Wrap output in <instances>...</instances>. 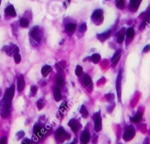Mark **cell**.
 Listing matches in <instances>:
<instances>
[{
    "mask_svg": "<svg viewBox=\"0 0 150 144\" xmlns=\"http://www.w3.org/2000/svg\"><path fill=\"white\" fill-rule=\"evenodd\" d=\"M41 131V128L39 125H35L33 127V133L35 135H37Z\"/></svg>",
    "mask_w": 150,
    "mask_h": 144,
    "instance_id": "cell-32",
    "label": "cell"
},
{
    "mask_svg": "<svg viewBox=\"0 0 150 144\" xmlns=\"http://www.w3.org/2000/svg\"><path fill=\"white\" fill-rule=\"evenodd\" d=\"M106 1H109V0H106Z\"/></svg>",
    "mask_w": 150,
    "mask_h": 144,
    "instance_id": "cell-42",
    "label": "cell"
},
{
    "mask_svg": "<svg viewBox=\"0 0 150 144\" xmlns=\"http://www.w3.org/2000/svg\"><path fill=\"white\" fill-rule=\"evenodd\" d=\"M124 39V35L123 32H120L117 35V42L118 43H121L123 42Z\"/></svg>",
    "mask_w": 150,
    "mask_h": 144,
    "instance_id": "cell-28",
    "label": "cell"
},
{
    "mask_svg": "<svg viewBox=\"0 0 150 144\" xmlns=\"http://www.w3.org/2000/svg\"><path fill=\"white\" fill-rule=\"evenodd\" d=\"M91 60L94 64H97L101 60V56L98 54H94L92 55Z\"/></svg>",
    "mask_w": 150,
    "mask_h": 144,
    "instance_id": "cell-21",
    "label": "cell"
},
{
    "mask_svg": "<svg viewBox=\"0 0 150 144\" xmlns=\"http://www.w3.org/2000/svg\"><path fill=\"white\" fill-rule=\"evenodd\" d=\"M66 65V62L65 61H61V62L58 63L56 64V68L58 70V72H62L64 70V68Z\"/></svg>",
    "mask_w": 150,
    "mask_h": 144,
    "instance_id": "cell-22",
    "label": "cell"
},
{
    "mask_svg": "<svg viewBox=\"0 0 150 144\" xmlns=\"http://www.w3.org/2000/svg\"><path fill=\"white\" fill-rule=\"evenodd\" d=\"M14 58L15 62L17 64H19L21 61V55L19 54V53H15L14 54Z\"/></svg>",
    "mask_w": 150,
    "mask_h": 144,
    "instance_id": "cell-31",
    "label": "cell"
},
{
    "mask_svg": "<svg viewBox=\"0 0 150 144\" xmlns=\"http://www.w3.org/2000/svg\"><path fill=\"white\" fill-rule=\"evenodd\" d=\"M6 144H7V143H6Z\"/></svg>",
    "mask_w": 150,
    "mask_h": 144,
    "instance_id": "cell-45",
    "label": "cell"
},
{
    "mask_svg": "<svg viewBox=\"0 0 150 144\" xmlns=\"http://www.w3.org/2000/svg\"><path fill=\"white\" fill-rule=\"evenodd\" d=\"M15 94V85H12L6 91L4 97L9 100H12Z\"/></svg>",
    "mask_w": 150,
    "mask_h": 144,
    "instance_id": "cell-10",
    "label": "cell"
},
{
    "mask_svg": "<svg viewBox=\"0 0 150 144\" xmlns=\"http://www.w3.org/2000/svg\"><path fill=\"white\" fill-rule=\"evenodd\" d=\"M25 135V133L23 131H20L18 132L16 134V137L17 138V140H19L23 138Z\"/></svg>",
    "mask_w": 150,
    "mask_h": 144,
    "instance_id": "cell-33",
    "label": "cell"
},
{
    "mask_svg": "<svg viewBox=\"0 0 150 144\" xmlns=\"http://www.w3.org/2000/svg\"><path fill=\"white\" fill-rule=\"evenodd\" d=\"M5 13L7 14L8 15H9V16H11L12 17H16L17 15V13H16V11H15L14 7L13 5H12L8 6V7L6 8Z\"/></svg>",
    "mask_w": 150,
    "mask_h": 144,
    "instance_id": "cell-15",
    "label": "cell"
},
{
    "mask_svg": "<svg viewBox=\"0 0 150 144\" xmlns=\"http://www.w3.org/2000/svg\"><path fill=\"white\" fill-rule=\"evenodd\" d=\"M121 70L118 72L117 80H116V89L118 96V101H120L121 100Z\"/></svg>",
    "mask_w": 150,
    "mask_h": 144,
    "instance_id": "cell-6",
    "label": "cell"
},
{
    "mask_svg": "<svg viewBox=\"0 0 150 144\" xmlns=\"http://www.w3.org/2000/svg\"><path fill=\"white\" fill-rule=\"evenodd\" d=\"M90 140V134L88 131H84L80 137L81 144H88Z\"/></svg>",
    "mask_w": 150,
    "mask_h": 144,
    "instance_id": "cell-11",
    "label": "cell"
},
{
    "mask_svg": "<svg viewBox=\"0 0 150 144\" xmlns=\"http://www.w3.org/2000/svg\"><path fill=\"white\" fill-rule=\"evenodd\" d=\"M56 82L58 84V85L59 86H62L64 84V78L60 75L58 74V76L56 77Z\"/></svg>",
    "mask_w": 150,
    "mask_h": 144,
    "instance_id": "cell-27",
    "label": "cell"
},
{
    "mask_svg": "<svg viewBox=\"0 0 150 144\" xmlns=\"http://www.w3.org/2000/svg\"><path fill=\"white\" fill-rule=\"evenodd\" d=\"M72 144H74V143H72Z\"/></svg>",
    "mask_w": 150,
    "mask_h": 144,
    "instance_id": "cell-43",
    "label": "cell"
},
{
    "mask_svg": "<svg viewBox=\"0 0 150 144\" xmlns=\"http://www.w3.org/2000/svg\"><path fill=\"white\" fill-rule=\"evenodd\" d=\"M11 100L4 97L0 103V114L3 118H7L10 114Z\"/></svg>",
    "mask_w": 150,
    "mask_h": 144,
    "instance_id": "cell-2",
    "label": "cell"
},
{
    "mask_svg": "<svg viewBox=\"0 0 150 144\" xmlns=\"http://www.w3.org/2000/svg\"><path fill=\"white\" fill-rule=\"evenodd\" d=\"M94 129L97 132L100 131L102 129V118L99 112H97L94 114Z\"/></svg>",
    "mask_w": 150,
    "mask_h": 144,
    "instance_id": "cell-5",
    "label": "cell"
},
{
    "mask_svg": "<svg viewBox=\"0 0 150 144\" xmlns=\"http://www.w3.org/2000/svg\"><path fill=\"white\" fill-rule=\"evenodd\" d=\"M1 92H2V91L1 89H0V96H1Z\"/></svg>",
    "mask_w": 150,
    "mask_h": 144,
    "instance_id": "cell-40",
    "label": "cell"
},
{
    "mask_svg": "<svg viewBox=\"0 0 150 144\" xmlns=\"http://www.w3.org/2000/svg\"><path fill=\"white\" fill-rule=\"evenodd\" d=\"M7 143V138L3 137L0 139V144H6Z\"/></svg>",
    "mask_w": 150,
    "mask_h": 144,
    "instance_id": "cell-39",
    "label": "cell"
},
{
    "mask_svg": "<svg viewBox=\"0 0 150 144\" xmlns=\"http://www.w3.org/2000/svg\"><path fill=\"white\" fill-rule=\"evenodd\" d=\"M142 0H130L129 9L132 12H135L139 9Z\"/></svg>",
    "mask_w": 150,
    "mask_h": 144,
    "instance_id": "cell-8",
    "label": "cell"
},
{
    "mask_svg": "<svg viewBox=\"0 0 150 144\" xmlns=\"http://www.w3.org/2000/svg\"><path fill=\"white\" fill-rule=\"evenodd\" d=\"M36 105H37L38 109L39 110H42L43 108V107H44V106H45L44 104L43 103L42 101H41V100H39L38 101H37V104H36Z\"/></svg>",
    "mask_w": 150,
    "mask_h": 144,
    "instance_id": "cell-34",
    "label": "cell"
},
{
    "mask_svg": "<svg viewBox=\"0 0 150 144\" xmlns=\"http://www.w3.org/2000/svg\"><path fill=\"white\" fill-rule=\"evenodd\" d=\"M135 135V129L132 125L128 126L126 128L123 135V139H125L126 141H129Z\"/></svg>",
    "mask_w": 150,
    "mask_h": 144,
    "instance_id": "cell-4",
    "label": "cell"
},
{
    "mask_svg": "<svg viewBox=\"0 0 150 144\" xmlns=\"http://www.w3.org/2000/svg\"><path fill=\"white\" fill-rule=\"evenodd\" d=\"M116 7L119 9H123L124 8V0H117L116 4Z\"/></svg>",
    "mask_w": 150,
    "mask_h": 144,
    "instance_id": "cell-30",
    "label": "cell"
},
{
    "mask_svg": "<svg viewBox=\"0 0 150 144\" xmlns=\"http://www.w3.org/2000/svg\"><path fill=\"white\" fill-rule=\"evenodd\" d=\"M19 25L20 26L24 28H26L29 26V21H28L26 18H22L19 21Z\"/></svg>",
    "mask_w": 150,
    "mask_h": 144,
    "instance_id": "cell-24",
    "label": "cell"
},
{
    "mask_svg": "<svg viewBox=\"0 0 150 144\" xmlns=\"http://www.w3.org/2000/svg\"><path fill=\"white\" fill-rule=\"evenodd\" d=\"M87 30V25L86 23H82V25H80L79 27V31L80 32H82L83 33H84Z\"/></svg>",
    "mask_w": 150,
    "mask_h": 144,
    "instance_id": "cell-35",
    "label": "cell"
},
{
    "mask_svg": "<svg viewBox=\"0 0 150 144\" xmlns=\"http://www.w3.org/2000/svg\"><path fill=\"white\" fill-rule=\"evenodd\" d=\"M25 83L24 77L22 75H20L18 78L17 82V89L19 92H22L25 88Z\"/></svg>",
    "mask_w": 150,
    "mask_h": 144,
    "instance_id": "cell-9",
    "label": "cell"
},
{
    "mask_svg": "<svg viewBox=\"0 0 150 144\" xmlns=\"http://www.w3.org/2000/svg\"><path fill=\"white\" fill-rule=\"evenodd\" d=\"M54 99L56 101H59L62 99V94H61L60 90L58 87H55L54 89Z\"/></svg>",
    "mask_w": 150,
    "mask_h": 144,
    "instance_id": "cell-17",
    "label": "cell"
},
{
    "mask_svg": "<svg viewBox=\"0 0 150 144\" xmlns=\"http://www.w3.org/2000/svg\"><path fill=\"white\" fill-rule=\"evenodd\" d=\"M80 114H82V116L83 118H86L88 117V115H89L88 111V110H87L86 108L84 107V106H82L81 109L80 110Z\"/></svg>",
    "mask_w": 150,
    "mask_h": 144,
    "instance_id": "cell-25",
    "label": "cell"
},
{
    "mask_svg": "<svg viewBox=\"0 0 150 144\" xmlns=\"http://www.w3.org/2000/svg\"><path fill=\"white\" fill-rule=\"evenodd\" d=\"M29 36H30V42L31 45L33 46H36L38 43L40 42L42 38L39 28L38 26H35L32 28V29L29 33Z\"/></svg>",
    "mask_w": 150,
    "mask_h": 144,
    "instance_id": "cell-1",
    "label": "cell"
},
{
    "mask_svg": "<svg viewBox=\"0 0 150 144\" xmlns=\"http://www.w3.org/2000/svg\"><path fill=\"white\" fill-rule=\"evenodd\" d=\"M83 73V68L79 65L76 66V69H75V74L77 76H80Z\"/></svg>",
    "mask_w": 150,
    "mask_h": 144,
    "instance_id": "cell-29",
    "label": "cell"
},
{
    "mask_svg": "<svg viewBox=\"0 0 150 144\" xmlns=\"http://www.w3.org/2000/svg\"><path fill=\"white\" fill-rule=\"evenodd\" d=\"M37 90H38V88L37 87L35 86H32L31 87V92L32 93V94L33 95H35V94H36V92H37Z\"/></svg>",
    "mask_w": 150,
    "mask_h": 144,
    "instance_id": "cell-36",
    "label": "cell"
},
{
    "mask_svg": "<svg viewBox=\"0 0 150 144\" xmlns=\"http://www.w3.org/2000/svg\"><path fill=\"white\" fill-rule=\"evenodd\" d=\"M142 118V114L141 112H138V113L136 114V115L133 117L131 118V120L133 123H139V122L141 120Z\"/></svg>",
    "mask_w": 150,
    "mask_h": 144,
    "instance_id": "cell-23",
    "label": "cell"
},
{
    "mask_svg": "<svg viewBox=\"0 0 150 144\" xmlns=\"http://www.w3.org/2000/svg\"><path fill=\"white\" fill-rule=\"evenodd\" d=\"M0 5H1V0H0Z\"/></svg>",
    "mask_w": 150,
    "mask_h": 144,
    "instance_id": "cell-41",
    "label": "cell"
},
{
    "mask_svg": "<svg viewBox=\"0 0 150 144\" xmlns=\"http://www.w3.org/2000/svg\"><path fill=\"white\" fill-rule=\"evenodd\" d=\"M150 50V45H147L144 47V48L143 49V52L144 53H148L149 52Z\"/></svg>",
    "mask_w": 150,
    "mask_h": 144,
    "instance_id": "cell-37",
    "label": "cell"
},
{
    "mask_svg": "<svg viewBox=\"0 0 150 144\" xmlns=\"http://www.w3.org/2000/svg\"><path fill=\"white\" fill-rule=\"evenodd\" d=\"M134 34H135V32L133 28H130L126 31V36L129 38H132L134 36Z\"/></svg>",
    "mask_w": 150,
    "mask_h": 144,
    "instance_id": "cell-26",
    "label": "cell"
},
{
    "mask_svg": "<svg viewBox=\"0 0 150 144\" xmlns=\"http://www.w3.org/2000/svg\"><path fill=\"white\" fill-rule=\"evenodd\" d=\"M68 125L70 127L71 129L74 133H76L78 131L79 129V123L78 121H77L76 120L72 119L69 122Z\"/></svg>",
    "mask_w": 150,
    "mask_h": 144,
    "instance_id": "cell-13",
    "label": "cell"
},
{
    "mask_svg": "<svg viewBox=\"0 0 150 144\" xmlns=\"http://www.w3.org/2000/svg\"><path fill=\"white\" fill-rule=\"evenodd\" d=\"M68 1H70V0H68Z\"/></svg>",
    "mask_w": 150,
    "mask_h": 144,
    "instance_id": "cell-44",
    "label": "cell"
},
{
    "mask_svg": "<svg viewBox=\"0 0 150 144\" xmlns=\"http://www.w3.org/2000/svg\"><path fill=\"white\" fill-rule=\"evenodd\" d=\"M103 15V11L101 9H98L94 11L92 15L91 19L93 22H97L101 19Z\"/></svg>",
    "mask_w": 150,
    "mask_h": 144,
    "instance_id": "cell-7",
    "label": "cell"
},
{
    "mask_svg": "<svg viewBox=\"0 0 150 144\" xmlns=\"http://www.w3.org/2000/svg\"><path fill=\"white\" fill-rule=\"evenodd\" d=\"M83 83L86 87H89L92 84V80L88 74H86L83 78Z\"/></svg>",
    "mask_w": 150,
    "mask_h": 144,
    "instance_id": "cell-20",
    "label": "cell"
},
{
    "mask_svg": "<svg viewBox=\"0 0 150 144\" xmlns=\"http://www.w3.org/2000/svg\"><path fill=\"white\" fill-rule=\"evenodd\" d=\"M76 28V25L73 23H69L67 24L65 27V31L68 34L72 35L73 33Z\"/></svg>",
    "mask_w": 150,
    "mask_h": 144,
    "instance_id": "cell-14",
    "label": "cell"
},
{
    "mask_svg": "<svg viewBox=\"0 0 150 144\" xmlns=\"http://www.w3.org/2000/svg\"><path fill=\"white\" fill-rule=\"evenodd\" d=\"M68 134L66 133L62 128H59L55 134L56 139L59 142H63L65 139H68Z\"/></svg>",
    "mask_w": 150,
    "mask_h": 144,
    "instance_id": "cell-3",
    "label": "cell"
},
{
    "mask_svg": "<svg viewBox=\"0 0 150 144\" xmlns=\"http://www.w3.org/2000/svg\"><path fill=\"white\" fill-rule=\"evenodd\" d=\"M121 50L118 49L117 51H116L115 54H114L113 56H112V59H111V62L112 63L114 66L117 65V63L119 62V60H120V58H121Z\"/></svg>",
    "mask_w": 150,
    "mask_h": 144,
    "instance_id": "cell-12",
    "label": "cell"
},
{
    "mask_svg": "<svg viewBox=\"0 0 150 144\" xmlns=\"http://www.w3.org/2000/svg\"><path fill=\"white\" fill-rule=\"evenodd\" d=\"M51 70H52V68L49 65H45V66H43L42 69H41V73H42L43 77H45L48 76V74L51 72Z\"/></svg>",
    "mask_w": 150,
    "mask_h": 144,
    "instance_id": "cell-19",
    "label": "cell"
},
{
    "mask_svg": "<svg viewBox=\"0 0 150 144\" xmlns=\"http://www.w3.org/2000/svg\"><path fill=\"white\" fill-rule=\"evenodd\" d=\"M21 144H32V142H31V140H29L28 138H25V139L23 140Z\"/></svg>",
    "mask_w": 150,
    "mask_h": 144,
    "instance_id": "cell-38",
    "label": "cell"
},
{
    "mask_svg": "<svg viewBox=\"0 0 150 144\" xmlns=\"http://www.w3.org/2000/svg\"><path fill=\"white\" fill-rule=\"evenodd\" d=\"M150 21V10L148 11V12L147 13V15H146L145 18H144V20L143 21V22L141 23V25H140V30L141 31V30H143L145 28V27H146V25H147L149 21Z\"/></svg>",
    "mask_w": 150,
    "mask_h": 144,
    "instance_id": "cell-18",
    "label": "cell"
},
{
    "mask_svg": "<svg viewBox=\"0 0 150 144\" xmlns=\"http://www.w3.org/2000/svg\"><path fill=\"white\" fill-rule=\"evenodd\" d=\"M110 34H111V31H108L107 32L98 34L97 35V37L100 42H104L110 36Z\"/></svg>",
    "mask_w": 150,
    "mask_h": 144,
    "instance_id": "cell-16",
    "label": "cell"
}]
</instances>
